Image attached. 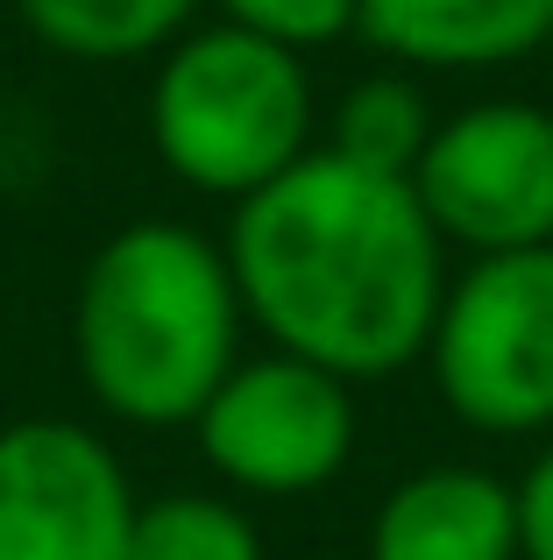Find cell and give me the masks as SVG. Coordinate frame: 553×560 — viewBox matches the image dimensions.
Here are the masks:
<instances>
[{
	"instance_id": "obj_12",
	"label": "cell",
	"mask_w": 553,
	"mask_h": 560,
	"mask_svg": "<svg viewBox=\"0 0 553 560\" xmlns=\"http://www.w3.org/2000/svg\"><path fill=\"white\" fill-rule=\"evenodd\" d=\"M128 560H263V539L221 497H156L136 511V533H128Z\"/></svg>"
},
{
	"instance_id": "obj_11",
	"label": "cell",
	"mask_w": 553,
	"mask_h": 560,
	"mask_svg": "<svg viewBox=\"0 0 553 560\" xmlns=\"http://www.w3.org/2000/svg\"><path fill=\"white\" fill-rule=\"evenodd\" d=\"M433 107L426 93H419L404 71H376V79L348 85L341 107H333V156H348V164L362 171H384V178H412L419 156H426L433 142Z\"/></svg>"
},
{
	"instance_id": "obj_5",
	"label": "cell",
	"mask_w": 553,
	"mask_h": 560,
	"mask_svg": "<svg viewBox=\"0 0 553 560\" xmlns=\"http://www.w3.org/2000/svg\"><path fill=\"white\" fill-rule=\"evenodd\" d=\"M412 191L440 242L475 256L553 248V114L532 100H475L433 128Z\"/></svg>"
},
{
	"instance_id": "obj_10",
	"label": "cell",
	"mask_w": 553,
	"mask_h": 560,
	"mask_svg": "<svg viewBox=\"0 0 553 560\" xmlns=\"http://www.w3.org/2000/svg\"><path fill=\"white\" fill-rule=\"evenodd\" d=\"M22 28L79 65H128L156 57L192 28L199 0H14Z\"/></svg>"
},
{
	"instance_id": "obj_6",
	"label": "cell",
	"mask_w": 553,
	"mask_h": 560,
	"mask_svg": "<svg viewBox=\"0 0 553 560\" xmlns=\"http://www.w3.org/2000/svg\"><path fill=\"white\" fill-rule=\"evenodd\" d=\"M199 454L235 490L256 497H305L333 482L355 454V397L333 370L305 355L235 362L227 383L199 411Z\"/></svg>"
},
{
	"instance_id": "obj_8",
	"label": "cell",
	"mask_w": 553,
	"mask_h": 560,
	"mask_svg": "<svg viewBox=\"0 0 553 560\" xmlns=\"http://www.w3.org/2000/svg\"><path fill=\"white\" fill-rule=\"evenodd\" d=\"M355 36L412 71H490L553 43V0H355Z\"/></svg>"
},
{
	"instance_id": "obj_9",
	"label": "cell",
	"mask_w": 553,
	"mask_h": 560,
	"mask_svg": "<svg viewBox=\"0 0 553 560\" xmlns=\"http://www.w3.org/2000/svg\"><path fill=\"white\" fill-rule=\"evenodd\" d=\"M369 560H518V482L490 468H419L376 511Z\"/></svg>"
},
{
	"instance_id": "obj_2",
	"label": "cell",
	"mask_w": 553,
	"mask_h": 560,
	"mask_svg": "<svg viewBox=\"0 0 553 560\" xmlns=\"http://www.w3.org/2000/svg\"><path fill=\"white\" fill-rule=\"evenodd\" d=\"M242 291L227 248L185 220H136L107 234L79 277L71 348L114 419L185 425L207 411L242 348Z\"/></svg>"
},
{
	"instance_id": "obj_1",
	"label": "cell",
	"mask_w": 553,
	"mask_h": 560,
	"mask_svg": "<svg viewBox=\"0 0 553 560\" xmlns=\"http://www.w3.org/2000/svg\"><path fill=\"white\" fill-rule=\"evenodd\" d=\"M440 248L412 178L313 150L235 206L227 270L242 313L284 355L355 383L426 355L447 299Z\"/></svg>"
},
{
	"instance_id": "obj_3",
	"label": "cell",
	"mask_w": 553,
	"mask_h": 560,
	"mask_svg": "<svg viewBox=\"0 0 553 560\" xmlns=\"http://www.w3.org/2000/svg\"><path fill=\"white\" fill-rule=\"evenodd\" d=\"M150 142L178 185L242 206L313 156L305 57L235 22L185 28L150 79Z\"/></svg>"
},
{
	"instance_id": "obj_14",
	"label": "cell",
	"mask_w": 553,
	"mask_h": 560,
	"mask_svg": "<svg viewBox=\"0 0 553 560\" xmlns=\"http://www.w3.org/2000/svg\"><path fill=\"white\" fill-rule=\"evenodd\" d=\"M518 560H553V447L518 482Z\"/></svg>"
},
{
	"instance_id": "obj_4",
	"label": "cell",
	"mask_w": 553,
	"mask_h": 560,
	"mask_svg": "<svg viewBox=\"0 0 553 560\" xmlns=\"http://www.w3.org/2000/svg\"><path fill=\"white\" fill-rule=\"evenodd\" d=\"M440 397L483 433L553 425V248L475 256L433 319Z\"/></svg>"
},
{
	"instance_id": "obj_7",
	"label": "cell",
	"mask_w": 553,
	"mask_h": 560,
	"mask_svg": "<svg viewBox=\"0 0 553 560\" xmlns=\"http://www.w3.org/2000/svg\"><path fill=\"white\" fill-rule=\"evenodd\" d=\"M136 511L128 468L93 425H0V560H128Z\"/></svg>"
},
{
	"instance_id": "obj_13",
	"label": "cell",
	"mask_w": 553,
	"mask_h": 560,
	"mask_svg": "<svg viewBox=\"0 0 553 560\" xmlns=\"http://www.w3.org/2000/svg\"><path fill=\"white\" fill-rule=\"evenodd\" d=\"M213 8H221V22L256 28V36L284 43L298 57L355 28V0H213Z\"/></svg>"
}]
</instances>
